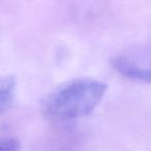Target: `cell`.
I'll list each match as a JSON object with an SVG mask.
<instances>
[{"label":"cell","instance_id":"6da1fadb","mask_svg":"<svg viewBox=\"0 0 151 151\" xmlns=\"http://www.w3.org/2000/svg\"><path fill=\"white\" fill-rule=\"evenodd\" d=\"M108 85L94 79H77L58 86L42 101V114L57 123L88 116L105 96Z\"/></svg>","mask_w":151,"mask_h":151},{"label":"cell","instance_id":"7a4b0ae2","mask_svg":"<svg viewBox=\"0 0 151 151\" xmlns=\"http://www.w3.org/2000/svg\"><path fill=\"white\" fill-rule=\"evenodd\" d=\"M112 65L119 75L128 80L151 84V45L126 49L114 57Z\"/></svg>","mask_w":151,"mask_h":151},{"label":"cell","instance_id":"3957f363","mask_svg":"<svg viewBox=\"0 0 151 151\" xmlns=\"http://www.w3.org/2000/svg\"><path fill=\"white\" fill-rule=\"evenodd\" d=\"M16 80L12 76L0 77V114L13 103L15 97Z\"/></svg>","mask_w":151,"mask_h":151},{"label":"cell","instance_id":"277c9868","mask_svg":"<svg viewBox=\"0 0 151 151\" xmlns=\"http://www.w3.org/2000/svg\"><path fill=\"white\" fill-rule=\"evenodd\" d=\"M20 148L19 140L14 138L0 139V150H18Z\"/></svg>","mask_w":151,"mask_h":151}]
</instances>
